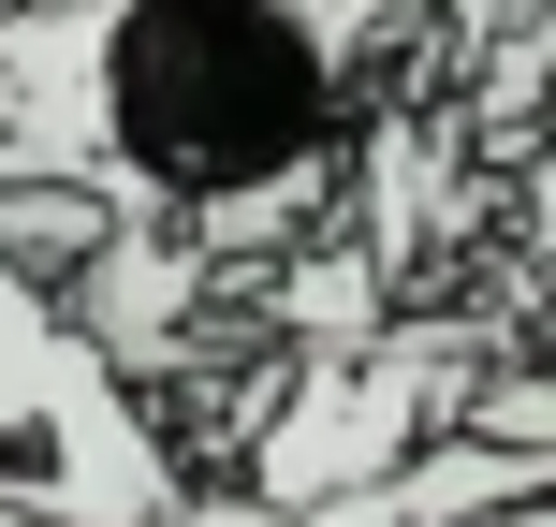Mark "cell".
I'll list each match as a JSON object with an SVG mask.
<instances>
[{"label": "cell", "instance_id": "6da1fadb", "mask_svg": "<svg viewBox=\"0 0 556 527\" xmlns=\"http://www.w3.org/2000/svg\"><path fill=\"white\" fill-rule=\"evenodd\" d=\"M366 88L307 0H103V176L132 221L352 176Z\"/></svg>", "mask_w": 556, "mask_h": 527}, {"label": "cell", "instance_id": "7a4b0ae2", "mask_svg": "<svg viewBox=\"0 0 556 527\" xmlns=\"http://www.w3.org/2000/svg\"><path fill=\"white\" fill-rule=\"evenodd\" d=\"M191 484L205 469L147 411V381L29 264H0V499L45 527H162Z\"/></svg>", "mask_w": 556, "mask_h": 527}, {"label": "cell", "instance_id": "3957f363", "mask_svg": "<svg viewBox=\"0 0 556 527\" xmlns=\"http://www.w3.org/2000/svg\"><path fill=\"white\" fill-rule=\"evenodd\" d=\"M498 352H513L498 308H395V323H366V337H323V352L278 366L250 454H235L220 484H250L278 513H323V499H352V484H381L395 454H425L440 425H469V396H483Z\"/></svg>", "mask_w": 556, "mask_h": 527}, {"label": "cell", "instance_id": "277c9868", "mask_svg": "<svg viewBox=\"0 0 556 527\" xmlns=\"http://www.w3.org/2000/svg\"><path fill=\"white\" fill-rule=\"evenodd\" d=\"M0 176H103V0H0Z\"/></svg>", "mask_w": 556, "mask_h": 527}, {"label": "cell", "instance_id": "5b68a950", "mask_svg": "<svg viewBox=\"0 0 556 527\" xmlns=\"http://www.w3.org/2000/svg\"><path fill=\"white\" fill-rule=\"evenodd\" d=\"M220 293H235V264H220V250H191L176 221H117L103 250L74 264V293H59V308H74V323L103 337L132 381H162V366L191 352L205 323H220Z\"/></svg>", "mask_w": 556, "mask_h": 527}, {"label": "cell", "instance_id": "8992f818", "mask_svg": "<svg viewBox=\"0 0 556 527\" xmlns=\"http://www.w3.org/2000/svg\"><path fill=\"white\" fill-rule=\"evenodd\" d=\"M132 221L117 191H74V176H0V264H29L45 293H74V264Z\"/></svg>", "mask_w": 556, "mask_h": 527}, {"label": "cell", "instance_id": "52a82bcc", "mask_svg": "<svg viewBox=\"0 0 556 527\" xmlns=\"http://www.w3.org/2000/svg\"><path fill=\"white\" fill-rule=\"evenodd\" d=\"M307 15L352 45V88H381V45H425V59H454V74H469V45H454V0H307Z\"/></svg>", "mask_w": 556, "mask_h": 527}, {"label": "cell", "instance_id": "ba28073f", "mask_svg": "<svg viewBox=\"0 0 556 527\" xmlns=\"http://www.w3.org/2000/svg\"><path fill=\"white\" fill-rule=\"evenodd\" d=\"M162 527H307V513H278V499H250V484H191Z\"/></svg>", "mask_w": 556, "mask_h": 527}, {"label": "cell", "instance_id": "9c48e42d", "mask_svg": "<svg viewBox=\"0 0 556 527\" xmlns=\"http://www.w3.org/2000/svg\"><path fill=\"white\" fill-rule=\"evenodd\" d=\"M0 527H45V513H15V499H0Z\"/></svg>", "mask_w": 556, "mask_h": 527}]
</instances>
